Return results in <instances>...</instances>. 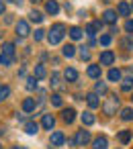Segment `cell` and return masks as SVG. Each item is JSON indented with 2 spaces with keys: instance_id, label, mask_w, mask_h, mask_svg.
I'll return each instance as SVG.
<instances>
[{
  "instance_id": "cell-11",
  "label": "cell",
  "mask_w": 133,
  "mask_h": 149,
  "mask_svg": "<svg viewBox=\"0 0 133 149\" xmlns=\"http://www.w3.org/2000/svg\"><path fill=\"white\" fill-rule=\"evenodd\" d=\"M49 86L53 88V90H64V82H62V76L55 72V74H51V82H49Z\"/></svg>"
},
{
  "instance_id": "cell-22",
  "label": "cell",
  "mask_w": 133,
  "mask_h": 149,
  "mask_svg": "<svg viewBox=\"0 0 133 149\" xmlns=\"http://www.w3.org/2000/svg\"><path fill=\"white\" fill-rule=\"evenodd\" d=\"M37 131H39V125H37L35 120H27V123H25V133H27V135H35Z\"/></svg>"
},
{
  "instance_id": "cell-19",
  "label": "cell",
  "mask_w": 133,
  "mask_h": 149,
  "mask_svg": "<svg viewBox=\"0 0 133 149\" xmlns=\"http://www.w3.org/2000/svg\"><path fill=\"white\" fill-rule=\"evenodd\" d=\"M121 90L123 92H131L133 90V76H127L121 80Z\"/></svg>"
},
{
  "instance_id": "cell-2",
  "label": "cell",
  "mask_w": 133,
  "mask_h": 149,
  "mask_svg": "<svg viewBox=\"0 0 133 149\" xmlns=\"http://www.w3.org/2000/svg\"><path fill=\"white\" fill-rule=\"evenodd\" d=\"M119 96L117 94H111L106 100H104V104H102V112L106 114V116H113V114H117V108H119Z\"/></svg>"
},
{
  "instance_id": "cell-45",
  "label": "cell",
  "mask_w": 133,
  "mask_h": 149,
  "mask_svg": "<svg viewBox=\"0 0 133 149\" xmlns=\"http://www.w3.org/2000/svg\"><path fill=\"white\" fill-rule=\"evenodd\" d=\"M131 76H133V65H131Z\"/></svg>"
},
{
  "instance_id": "cell-48",
  "label": "cell",
  "mask_w": 133,
  "mask_h": 149,
  "mask_svg": "<svg viewBox=\"0 0 133 149\" xmlns=\"http://www.w3.org/2000/svg\"><path fill=\"white\" fill-rule=\"evenodd\" d=\"M0 149H2V143H0Z\"/></svg>"
},
{
  "instance_id": "cell-30",
  "label": "cell",
  "mask_w": 133,
  "mask_h": 149,
  "mask_svg": "<svg viewBox=\"0 0 133 149\" xmlns=\"http://www.w3.org/2000/svg\"><path fill=\"white\" fill-rule=\"evenodd\" d=\"M29 19H31L33 23H41V21H43V15H41L39 10H31V13H29Z\"/></svg>"
},
{
  "instance_id": "cell-12",
  "label": "cell",
  "mask_w": 133,
  "mask_h": 149,
  "mask_svg": "<svg viewBox=\"0 0 133 149\" xmlns=\"http://www.w3.org/2000/svg\"><path fill=\"white\" fill-rule=\"evenodd\" d=\"M86 104H88L90 108H98V106H100L98 94H96V92H90V94H86Z\"/></svg>"
},
{
  "instance_id": "cell-39",
  "label": "cell",
  "mask_w": 133,
  "mask_h": 149,
  "mask_svg": "<svg viewBox=\"0 0 133 149\" xmlns=\"http://www.w3.org/2000/svg\"><path fill=\"white\" fill-rule=\"evenodd\" d=\"M125 31H127V33H133V21H131V19L125 23Z\"/></svg>"
},
{
  "instance_id": "cell-35",
  "label": "cell",
  "mask_w": 133,
  "mask_h": 149,
  "mask_svg": "<svg viewBox=\"0 0 133 149\" xmlns=\"http://www.w3.org/2000/svg\"><path fill=\"white\" fill-rule=\"evenodd\" d=\"M80 59H82V61H90V51H88V47H80Z\"/></svg>"
},
{
  "instance_id": "cell-17",
  "label": "cell",
  "mask_w": 133,
  "mask_h": 149,
  "mask_svg": "<svg viewBox=\"0 0 133 149\" xmlns=\"http://www.w3.org/2000/svg\"><path fill=\"white\" fill-rule=\"evenodd\" d=\"M82 125H86V127H92L94 123H96V118H94V114L90 112V110H86V112H82Z\"/></svg>"
},
{
  "instance_id": "cell-40",
  "label": "cell",
  "mask_w": 133,
  "mask_h": 149,
  "mask_svg": "<svg viewBox=\"0 0 133 149\" xmlns=\"http://www.w3.org/2000/svg\"><path fill=\"white\" fill-rule=\"evenodd\" d=\"M25 114H27V112H25ZM25 114H17V120H19V123H27V116H25Z\"/></svg>"
},
{
  "instance_id": "cell-47",
  "label": "cell",
  "mask_w": 133,
  "mask_h": 149,
  "mask_svg": "<svg viewBox=\"0 0 133 149\" xmlns=\"http://www.w3.org/2000/svg\"><path fill=\"white\" fill-rule=\"evenodd\" d=\"M102 2H108V0H102Z\"/></svg>"
},
{
  "instance_id": "cell-25",
  "label": "cell",
  "mask_w": 133,
  "mask_h": 149,
  "mask_svg": "<svg viewBox=\"0 0 133 149\" xmlns=\"http://www.w3.org/2000/svg\"><path fill=\"white\" fill-rule=\"evenodd\" d=\"M106 78H108V82H121V80H123V78H121V70H115V68L108 70V76H106Z\"/></svg>"
},
{
  "instance_id": "cell-18",
  "label": "cell",
  "mask_w": 133,
  "mask_h": 149,
  "mask_svg": "<svg viewBox=\"0 0 133 149\" xmlns=\"http://www.w3.org/2000/svg\"><path fill=\"white\" fill-rule=\"evenodd\" d=\"M35 106H37V104H35V98H25V100H23V112L29 114V112L35 110Z\"/></svg>"
},
{
  "instance_id": "cell-41",
  "label": "cell",
  "mask_w": 133,
  "mask_h": 149,
  "mask_svg": "<svg viewBox=\"0 0 133 149\" xmlns=\"http://www.w3.org/2000/svg\"><path fill=\"white\" fill-rule=\"evenodd\" d=\"M4 13V0H0V15Z\"/></svg>"
},
{
  "instance_id": "cell-49",
  "label": "cell",
  "mask_w": 133,
  "mask_h": 149,
  "mask_svg": "<svg viewBox=\"0 0 133 149\" xmlns=\"http://www.w3.org/2000/svg\"><path fill=\"white\" fill-rule=\"evenodd\" d=\"M131 100H133V94H131Z\"/></svg>"
},
{
  "instance_id": "cell-20",
  "label": "cell",
  "mask_w": 133,
  "mask_h": 149,
  "mask_svg": "<svg viewBox=\"0 0 133 149\" xmlns=\"http://www.w3.org/2000/svg\"><path fill=\"white\" fill-rule=\"evenodd\" d=\"M33 76H35L37 80H43V78L47 76V72H45V65H43V63H37V65H35V70H33Z\"/></svg>"
},
{
  "instance_id": "cell-44",
  "label": "cell",
  "mask_w": 133,
  "mask_h": 149,
  "mask_svg": "<svg viewBox=\"0 0 133 149\" xmlns=\"http://www.w3.org/2000/svg\"><path fill=\"white\" fill-rule=\"evenodd\" d=\"M31 2H35V4H37V2H43V0H31Z\"/></svg>"
},
{
  "instance_id": "cell-36",
  "label": "cell",
  "mask_w": 133,
  "mask_h": 149,
  "mask_svg": "<svg viewBox=\"0 0 133 149\" xmlns=\"http://www.w3.org/2000/svg\"><path fill=\"white\" fill-rule=\"evenodd\" d=\"M8 96H10V88H8V86H2V88H0V102L6 100Z\"/></svg>"
},
{
  "instance_id": "cell-3",
  "label": "cell",
  "mask_w": 133,
  "mask_h": 149,
  "mask_svg": "<svg viewBox=\"0 0 133 149\" xmlns=\"http://www.w3.org/2000/svg\"><path fill=\"white\" fill-rule=\"evenodd\" d=\"M90 139H92V137H90V131H84V129H82V131H78V133L74 135L72 143H74L76 147H84V145L90 143Z\"/></svg>"
},
{
  "instance_id": "cell-14",
  "label": "cell",
  "mask_w": 133,
  "mask_h": 149,
  "mask_svg": "<svg viewBox=\"0 0 133 149\" xmlns=\"http://www.w3.org/2000/svg\"><path fill=\"white\" fill-rule=\"evenodd\" d=\"M121 47L127 49V51H133V33H127V35L121 39Z\"/></svg>"
},
{
  "instance_id": "cell-13",
  "label": "cell",
  "mask_w": 133,
  "mask_h": 149,
  "mask_svg": "<svg viewBox=\"0 0 133 149\" xmlns=\"http://www.w3.org/2000/svg\"><path fill=\"white\" fill-rule=\"evenodd\" d=\"M106 147H108V139H106L104 135L92 139V149H106Z\"/></svg>"
},
{
  "instance_id": "cell-6",
  "label": "cell",
  "mask_w": 133,
  "mask_h": 149,
  "mask_svg": "<svg viewBox=\"0 0 133 149\" xmlns=\"http://www.w3.org/2000/svg\"><path fill=\"white\" fill-rule=\"evenodd\" d=\"M100 27H102V21H94V23H88L86 25V29H84V33L88 35V37H94L98 31H100Z\"/></svg>"
},
{
  "instance_id": "cell-37",
  "label": "cell",
  "mask_w": 133,
  "mask_h": 149,
  "mask_svg": "<svg viewBox=\"0 0 133 149\" xmlns=\"http://www.w3.org/2000/svg\"><path fill=\"white\" fill-rule=\"evenodd\" d=\"M111 41H113V37H111V35H100V45H102V47H108V45H111Z\"/></svg>"
},
{
  "instance_id": "cell-24",
  "label": "cell",
  "mask_w": 133,
  "mask_h": 149,
  "mask_svg": "<svg viewBox=\"0 0 133 149\" xmlns=\"http://www.w3.org/2000/svg\"><path fill=\"white\" fill-rule=\"evenodd\" d=\"M15 63V55H8V53H0V65H13Z\"/></svg>"
},
{
  "instance_id": "cell-1",
  "label": "cell",
  "mask_w": 133,
  "mask_h": 149,
  "mask_svg": "<svg viewBox=\"0 0 133 149\" xmlns=\"http://www.w3.org/2000/svg\"><path fill=\"white\" fill-rule=\"evenodd\" d=\"M64 35H66V25L55 23V25L49 29V33H47V41H49V45H57V43L64 39Z\"/></svg>"
},
{
  "instance_id": "cell-23",
  "label": "cell",
  "mask_w": 133,
  "mask_h": 149,
  "mask_svg": "<svg viewBox=\"0 0 133 149\" xmlns=\"http://www.w3.org/2000/svg\"><path fill=\"white\" fill-rule=\"evenodd\" d=\"M64 78H66L68 82H76V80H78V72H76L74 68H66V72H64Z\"/></svg>"
},
{
  "instance_id": "cell-28",
  "label": "cell",
  "mask_w": 133,
  "mask_h": 149,
  "mask_svg": "<svg viewBox=\"0 0 133 149\" xmlns=\"http://www.w3.org/2000/svg\"><path fill=\"white\" fill-rule=\"evenodd\" d=\"M94 92H96L98 96H104V94L108 92V88H106V84H104V82H96V86H94Z\"/></svg>"
},
{
  "instance_id": "cell-21",
  "label": "cell",
  "mask_w": 133,
  "mask_h": 149,
  "mask_svg": "<svg viewBox=\"0 0 133 149\" xmlns=\"http://www.w3.org/2000/svg\"><path fill=\"white\" fill-rule=\"evenodd\" d=\"M86 74H88V78H92V80H98V78H100V65H88Z\"/></svg>"
},
{
  "instance_id": "cell-42",
  "label": "cell",
  "mask_w": 133,
  "mask_h": 149,
  "mask_svg": "<svg viewBox=\"0 0 133 149\" xmlns=\"http://www.w3.org/2000/svg\"><path fill=\"white\" fill-rule=\"evenodd\" d=\"M13 149H27V147H23V145H15Z\"/></svg>"
},
{
  "instance_id": "cell-46",
  "label": "cell",
  "mask_w": 133,
  "mask_h": 149,
  "mask_svg": "<svg viewBox=\"0 0 133 149\" xmlns=\"http://www.w3.org/2000/svg\"><path fill=\"white\" fill-rule=\"evenodd\" d=\"M131 13H133V4H131Z\"/></svg>"
},
{
  "instance_id": "cell-29",
  "label": "cell",
  "mask_w": 133,
  "mask_h": 149,
  "mask_svg": "<svg viewBox=\"0 0 133 149\" xmlns=\"http://www.w3.org/2000/svg\"><path fill=\"white\" fill-rule=\"evenodd\" d=\"M129 141H131V131H121V133H119V143L127 145Z\"/></svg>"
},
{
  "instance_id": "cell-38",
  "label": "cell",
  "mask_w": 133,
  "mask_h": 149,
  "mask_svg": "<svg viewBox=\"0 0 133 149\" xmlns=\"http://www.w3.org/2000/svg\"><path fill=\"white\" fill-rule=\"evenodd\" d=\"M33 37H35V41H43V39H45V31H43V29H37V31L33 33Z\"/></svg>"
},
{
  "instance_id": "cell-10",
  "label": "cell",
  "mask_w": 133,
  "mask_h": 149,
  "mask_svg": "<svg viewBox=\"0 0 133 149\" xmlns=\"http://www.w3.org/2000/svg\"><path fill=\"white\" fill-rule=\"evenodd\" d=\"M41 127H43L45 131H51V129L55 127V116H53V114H43V118H41Z\"/></svg>"
},
{
  "instance_id": "cell-4",
  "label": "cell",
  "mask_w": 133,
  "mask_h": 149,
  "mask_svg": "<svg viewBox=\"0 0 133 149\" xmlns=\"http://www.w3.org/2000/svg\"><path fill=\"white\" fill-rule=\"evenodd\" d=\"M15 31H17V37H27V35H31V27H29L27 21H19V23L15 25Z\"/></svg>"
},
{
  "instance_id": "cell-31",
  "label": "cell",
  "mask_w": 133,
  "mask_h": 149,
  "mask_svg": "<svg viewBox=\"0 0 133 149\" xmlns=\"http://www.w3.org/2000/svg\"><path fill=\"white\" fill-rule=\"evenodd\" d=\"M25 86H27V90H29V92H33V90L37 88V78H35V76L27 78V84H25Z\"/></svg>"
},
{
  "instance_id": "cell-26",
  "label": "cell",
  "mask_w": 133,
  "mask_h": 149,
  "mask_svg": "<svg viewBox=\"0 0 133 149\" xmlns=\"http://www.w3.org/2000/svg\"><path fill=\"white\" fill-rule=\"evenodd\" d=\"M68 33H70V37H72L74 41H80V39H82V29H80V27H70Z\"/></svg>"
},
{
  "instance_id": "cell-9",
  "label": "cell",
  "mask_w": 133,
  "mask_h": 149,
  "mask_svg": "<svg viewBox=\"0 0 133 149\" xmlns=\"http://www.w3.org/2000/svg\"><path fill=\"white\" fill-rule=\"evenodd\" d=\"M113 63H115V53L108 51V49L102 51L100 53V65H113Z\"/></svg>"
},
{
  "instance_id": "cell-7",
  "label": "cell",
  "mask_w": 133,
  "mask_h": 149,
  "mask_svg": "<svg viewBox=\"0 0 133 149\" xmlns=\"http://www.w3.org/2000/svg\"><path fill=\"white\" fill-rule=\"evenodd\" d=\"M62 120H64V123H68V125H72V123L76 120V110H74L72 106L64 108V110H62Z\"/></svg>"
},
{
  "instance_id": "cell-8",
  "label": "cell",
  "mask_w": 133,
  "mask_h": 149,
  "mask_svg": "<svg viewBox=\"0 0 133 149\" xmlns=\"http://www.w3.org/2000/svg\"><path fill=\"white\" fill-rule=\"evenodd\" d=\"M49 143H51L53 147H60V145H64V143H66V137H64V133H62V131H53V133H51V137H49Z\"/></svg>"
},
{
  "instance_id": "cell-43",
  "label": "cell",
  "mask_w": 133,
  "mask_h": 149,
  "mask_svg": "<svg viewBox=\"0 0 133 149\" xmlns=\"http://www.w3.org/2000/svg\"><path fill=\"white\" fill-rule=\"evenodd\" d=\"M8 2H15V4H21V2H23V0H8Z\"/></svg>"
},
{
  "instance_id": "cell-5",
  "label": "cell",
  "mask_w": 133,
  "mask_h": 149,
  "mask_svg": "<svg viewBox=\"0 0 133 149\" xmlns=\"http://www.w3.org/2000/svg\"><path fill=\"white\" fill-rule=\"evenodd\" d=\"M117 19H119V13H117V10H113V8H106V10L102 13V23L115 25V23H117Z\"/></svg>"
},
{
  "instance_id": "cell-16",
  "label": "cell",
  "mask_w": 133,
  "mask_h": 149,
  "mask_svg": "<svg viewBox=\"0 0 133 149\" xmlns=\"http://www.w3.org/2000/svg\"><path fill=\"white\" fill-rule=\"evenodd\" d=\"M117 13H119V17H129L131 15V4L129 2H119Z\"/></svg>"
},
{
  "instance_id": "cell-15",
  "label": "cell",
  "mask_w": 133,
  "mask_h": 149,
  "mask_svg": "<svg viewBox=\"0 0 133 149\" xmlns=\"http://www.w3.org/2000/svg\"><path fill=\"white\" fill-rule=\"evenodd\" d=\"M45 13L47 15H57L60 13V4L55 2V0H47L45 2Z\"/></svg>"
},
{
  "instance_id": "cell-33",
  "label": "cell",
  "mask_w": 133,
  "mask_h": 149,
  "mask_svg": "<svg viewBox=\"0 0 133 149\" xmlns=\"http://www.w3.org/2000/svg\"><path fill=\"white\" fill-rule=\"evenodd\" d=\"M121 118L123 120H133V108H123L121 110Z\"/></svg>"
},
{
  "instance_id": "cell-27",
  "label": "cell",
  "mask_w": 133,
  "mask_h": 149,
  "mask_svg": "<svg viewBox=\"0 0 133 149\" xmlns=\"http://www.w3.org/2000/svg\"><path fill=\"white\" fill-rule=\"evenodd\" d=\"M62 55H64V57H68V59H70V57H74V55H76V47H74V45H64Z\"/></svg>"
},
{
  "instance_id": "cell-32",
  "label": "cell",
  "mask_w": 133,
  "mask_h": 149,
  "mask_svg": "<svg viewBox=\"0 0 133 149\" xmlns=\"http://www.w3.org/2000/svg\"><path fill=\"white\" fill-rule=\"evenodd\" d=\"M51 104L57 106V108H62V106H64V98H62L60 94H51Z\"/></svg>"
},
{
  "instance_id": "cell-34",
  "label": "cell",
  "mask_w": 133,
  "mask_h": 149,
  "mask_svg": "<svg viewBox=\"0 0 133 149\" xmlns=\"http://www.w3.org/2000/svg\"><path fill=\"white\" fill-rule=\"evenodd\" d=\"M2 53L15 55V43H2Z\"/></svg>"
}]
</instances>
